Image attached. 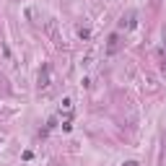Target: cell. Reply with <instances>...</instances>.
I'll return each mask as SVG.
<instances>
[{"mask_svg":"<svg viewBox=\"0 0 166 166\" xmlns=\"http://www.w3.org/2000/svg\"><path fill=\"white\" fill-rule=\"evenodd\" d=\"M117 42H120L117 37H112V39H109V52H114V49H117Z\"/></svg>","mask_w":166,"mask_h":166,"instance_id":"obj_1","label":"cell"}]
</instances>
